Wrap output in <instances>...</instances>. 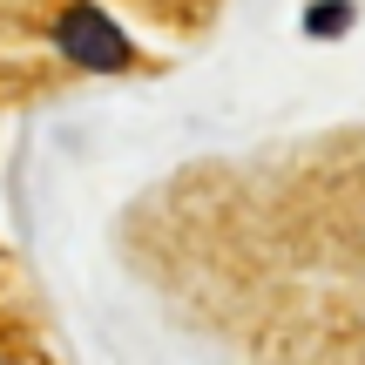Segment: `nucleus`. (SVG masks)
I'll list each match as a JSON object with an SVG mask.
<instances>
[{
	"mask_svg": "<svg viewBox=\"0 0 365 365\" xmlns=\"http://www.w3.org/2000/svg\"><path fill=\"white\" fill-rule=\"evenodd\" d=\"M54 41H61V54H68L75 68H95V75H122V68L135 61L129 34H122L102 7H68L61 27H54Z\"/></svg>",
	"mask_w": 365,
	"mask_h": 365,
	"instance_id": "obj_1",
	"label": "nucleus"
},
{
	"mask_svg": "<svg viewBox=\"0 0 365 365\" xmlns=\"http://www.w3.org/2000/svg\"><path fill=\"white\" fill-rule=\"evenodd\" d=\"M352 14H359L352 0H312V7H304V34H325L331 41V34L352 27Z\"/></svg>",
	"mask_w": 365,
	"mask_h": 365,
	"instance_id": "obj_2",
	"label": "nucleus"
}]
</instances>
